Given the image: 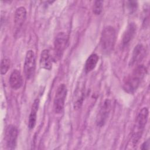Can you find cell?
<instances>
[{
  "label": "cell",
  "instance_id": "d6986e66",
  "mask_svg": "<svg viewBox=\"0 0 150 150\" xmlns=\"http://www.w3.org/2000/svg\"><path fill=\"white\" fill-rule=\"evenodd\" d=\"M127 5L128 6V10L131 12H133L137 10V6H138L137 2L136 1H128Z\"/></svg>",
  "mask_w": 150,
  "mask_h": 150
},
{
  "label": "cell",
  "instance_id": "2e32d148",
  "mask_svg": "<svg viewBox=\"0 0 150 150\" xmlns=\"http://www.w3.org/2000/svg\"><path fill=\"white\" fill-rule=\"evenodd\" d=\"M98 61V56L97 54L93 53L90 55V56L87 58L86 63L84 70L86 73H89L93 70Z\"/></svg>",
  "mask_w": 150,
  "mask_h": 150
},
{
  "label": "cell",
  "instance_id": "5bb4252c",
  "mask_svg": "<svg viewBox=\"0 0 150 150\" xmlns=\"http://www.w3.org/2000/svg\"><path fill=\"white\" fill-rule=\"evenodd\" d=\"M39 64L40 67L42 69L47 70H50L52 69V57L49 50L44 49L42 51V53L40 54Z\"/></svg>",
  "mask_w": 150,
  "mask_h": 150
},
{
  "label": "cell",
  "instance_id": "9a60e30c",
  "mask_svg": "<svg viewBox=\"0 0 150 150\" xmlns=\"http://www.w3.org/2000/svg\"><path fill=\"white\" fill-rule=\"evenodd\" d=\"M39 106V100L36 98L34 100L32 108L30 113L29 117V121H28V127L30 129H33L36 123V118H37V112L38 111Z\"/></svg>",
  "mask_w": 150,
  "mask_h": 150
},
{
  "label": "cell",
  "instance_id": "30bf717a",
  "mask_svg": "<svg viewBox=\"0 0 150 150\" xmlns=\"http://www.w3.org/2000/svg\"><path fill=\"white\" fill-rule=\"evenodd\" d=\"M146 52V48L143 45L138 44L136 45L132 52L130 64L131 66H137L139 64V63L145 57Z\"/></svg>",
  "mask_w": 150,
  "mask_h": 150
},
{
  "label": "cell",
  "instance_id": "4fadbf2b",
  "mask_svg": "<svg viewBox=\"0 0 150 150\" xmlns=\"http://www.w3.org/2000/svg\"><path fill=\"white\" fill-rule=\"evenodd\" d=\"M84 87L83 84H79L74 91L73 97V106L74 109L81 107L84 98Z\"/></svg>",
  "mask_w": 150,
  "mask_h": 150
},
{
  "label": "cell",
  "instance_id": "ffe728a7",
  "mask_svg": "<svg viewBox=\"0 0 150 150\" xmlns=\"http://www.w3.org/2000/svg\"><path fill=\"white\" fill-rule=\"evenodd\" d=\"M149 140L148 139L146 141H145L141 145V149H143V150H146V149H149Z\"/></svg>",
  "mask_w": 150,
  "mask_h": 150
},
{
  "label": "cell",
  "instance_id": "5b68a950",
  "mask_svg": "<svg viewBox=\"0 0 150 150\" xmlns=\"http://www.w3.org/2000/svg\"><path fill=\"white\" fill-rule=\"evenodd\" d=\"M68 43V36L64 32H59L54 41V53L56 59H60Z\"/></svg>",
  "mask_w": 150,
  "mask_h": 150
},
{
  "label": "cell",
  "instance_id": "ac0fdd59",
  "mask_svg": "<svg viewBox=\"0 0 150 150\" xmlns=\"http://www.w3.org/2000/svg\"><path fill=\"white\" fill-rule=\"evenodd\" d=\"M103 2L102 1H96L94 2L93 6V13L96 15H99L101 14L103 11Z\"/></svg>",
  "mask_w": 150,
  "mask_h": 150
},
{
  "label": "cell",
  "instance_id": "8fae6325",
  "mask_svg": "<svg viewBox=\"0 0 150 150\" xmlns=\"http://www.w3.org/2000/svg\"><path fill=\"white\" fill-rule=\"evenodd\" d=\"M137 27L135 23L131 22L128 25L122 39V44L124 47L127 46L132 41L137 33Z\"/></svg>",
  "mask_w": 150,
  "mask_h": 150
},
{
  "label": "cell",
  "instance_id": "e0dca14e",
  "mask_svg": "<svg viewBox=\"0 0 150 150\" xmlns=\"http://www.w3.org/2000/svg\"><path fill=\"white\" fill-rule=\"evenodd\" d=\"M10 60L7 58H4L1 62V74L2 75L5 74L10 68Z\"/></svg>",
  "mask_w": 150,
  "mask_h": 150
},
{
  "label": "cell",
  "instance_id": "7c38bea8",
  "mask_svg": "<svg viewBox=\"0 0 150 150\" xmlns=\"http://www.w3.org/2000/svg\"><path fill=\"white\" fill-rule=\"evenodd\" d=\"M9 83L11 87L13 90H18L22 86L23 80L22 74L18 70H14L11 73L9 79Z\"/></svg>",
  "mask_w": 150,
  "mask_h": 150
},
{
  "label": "cell",
  "instance_id": "52a82bcc",
  "mask_svg": "<svg viewBox=\"0 0 150 150\" xmlns=\"http://www.w3.org/2000/svg\"><path fill=\"white\" fill-rule=\"evenodd\" d=\"M18 131L13 125H9L5 129L4 141L6 146L11 149H15L17 144Z\"/></svg>",
  "mask_w": 150,
  "mask_h": 150
},
{
  "label": "cell",
  "instance_id": "277c9868",
  "mask_svg": "<svg viewBox=\"0 0 150 150\" xmlns=\"http://www.w3.org/2000/svg\"><path fill=\"white\" fill-rule=\"evenodd\" d=\"M67 93L66 86L64 84H60L56 91L53 100V108L56 114L62 112L64 106Z\"/></svg>",
  "mask_w": 150,
  "mask_h": 150
},
{
  "label": "cell",
  "instance_id": "3957f363",
  "mask_svg": "<svg viewBox=\"0 0 150 150\" xmlns=\"http://www.w3.org/2000/svg\"><path fill=\"white\" fill-rule=\"evenodd\" d=\"M116 41V32L111 26H107L102 31L100 39V45L102 52L109 54L114 49Z\"/></svg>",
  "mask_w": 150,
  "mask_h": 150
},
{
  "label": "cell",
  "instance_id": "6da1fadb",
  "mask_svg": "<svg viewBox=\"0 0 150 150\" xmlns=\"http://www.w3.org/2000/svg\"><path fill=\"white\" fill-rule=\"evenodd\" d=\"M146 73V69L143 64L135 66L131 73L125 79L123 88L126 93H134L139 87Z\"/></svg>",
  "mask_w": 150,
  "mask_h": 150
},
{
  "label": "cell",
  "instance_id": "9c48e42d",
  "mask_svg": "<svg viewBox=\"0 0 150 150\" xmlns=\"http://www.w3.org/2000/svg\"><path fill=\"white\" fill-rule=\"evenodd\" d=\"M26 19V10L25 7L18 8L14 15V29L15 36L18 35L25 22Z\"/></svg>",
  "mask_w": 150,
  "mask_h": 150
},
{
  "label": "cell",
  "instance_id": "ba28073f",
  "mask_svg": "<svg viewBox=\"0 0 150 150\" xmlns=\"http://www.w3.org/2000/svg\"><path fill=\"white\" fill-rule=\"evenodd\" d=\"M111 108V101L107 99L102 103L96 118V124L99 127H101L106 123Z\"/></svg>",
  "mask_w": 150,
  "mask_h": 150
},
{
  "label": "cell",
  "instance_id": "8992f818",
  "mask_svg": "<svg viewBox=\"0 0 150 150\" xmlns=\"http://www.w3.org/2000/svg\"><path fill=\"white\" fill-rule=\"evenodd\" d=\"M36 67V57L34 52L29 50L26 52L24 62V72L27 79L33 77Z\"/></svg>",
  "mask_w": 150,
  "mask_h": 150
},
{
  "label": "cell",
  "instance_id": "7a4b0ae2",
  "mask_svg": "<svg viewBox=\"0 0 150 150\" xmlns=\"http://www.w3.org/2000/svg\"><path fill=\"white\" fill-rule=\"evenodd\" d=\"M148 114L149 111L146 107H144L138 112L135 119L129 140L131 146H135L141 138L148 121Z\"/></svg>",
  "mask_w": 150,
  "mask_h": 150
}]
</instances>
